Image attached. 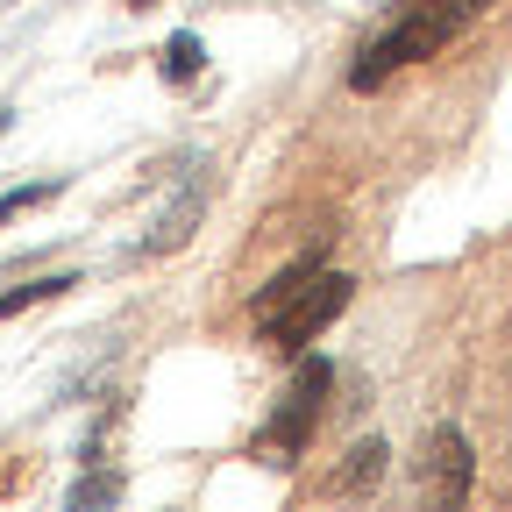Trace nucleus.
<instances>
[{
    "label": "nucleus",
    "mask_w": 512,
    "mask_h": 512,
    "mask_svg": "<svg viewBox=\"0 0 512 512\" xmlns=\"http://www.w3.org/2000/svg\"><path fill=\"white\" fill-rule=\"evenodd\" d=\"M50 192H57V185H22V192H8V200H0V221L22 214V207H36V200H50Z\"/></svg>",
    "instance_id": "obj_8"
},
{
    "label": "nucleus",
    "mask_w": 512,
    "mask_h": 512,
    "mask_svg": "<svg viewBox=\"0 0 512 512\" xmlns=\"http://www.w3.org/2000/svg\"><path fill=\"white\" fill-rule=\"evenodd\" d=\"M484 8H491V0H413V8H406L392 29H384L363 57H356L349 86H356V93H377L384 79L399 72V64H420V57H434L441 43H456Z\"/></svg>",
    "instance_id": "obj_2"
},
{
    "label": "nucleus",
    "mask_w": 512,
    "mask_h": 512,
    "mask_svg": "<svg viewBox=\"0 0 512 512\" xmlns=\"http://www.w3.org/2000/svg\"><path fill=\"white\" fill-rule=\"evenodd\" d=\"M420 491L434 505H463L470 498V441L456 427H434L420 448Z\"/></svg>",
    "instance_id": "obj_4"
},
{
    "label": "nucleus",
    "mask_w": 512,
    "mask_h": 512,
    "mask_svg": "<svg viewBox=\"0 0 512 512\" xmlns=\"http://www.w3.org/2000/svg\"><path fill=\"white\" fill-rule=\"evenodd\" d=\"M164 72H171V79H192V72H200V43H192V36H171Z\"/></svg>",
    "instance_id": "obj_7"
},
{
    "label": "nucleus",
    "mask_w": 512,
    "mask_h": 512,
    "mask_svg": "<svg viewBox=\"0 0 512 512\" xmlns=\"http://www.w3.org/2000/svg\"><path fill=\"white\" fill-rule=\"evenodd\" d=\"M320 399H328V363H299V377H292L278 420L264 427V456H278V463L299 456L306 434H313V420H320Z\"/></svg>",
    "instance_id": "obj_3"
},
{
    "label": "nucleus",
    "mask_w": 512,
    "mask_h": 512,
    "mask_svg": "<svg viewBox=\"0 0 512 512\" xmlns=\"http://www.w3.org/2000/svg\"><path fill=\"white\" fill-rule=\"evenodd\" d=\"M342 306H349V278L320 271V256H299L256 292V328H264L271 349H306Z\"/></svg>",
    "instance_id": "obj_1"
},
{
    "label": "nucleus",
    "mask_w": 512,
    "mask_h": 512,
    "mask_svg": "<svg viewBox=\"0 0 512 512\" xmlns=\"http://www.w3.org/2000/svg\"><path fill=\"white\" fill-rule=\"evenodd\" d=\"M79 278H36V285H15L8 299H0V320L8 313H22V306H36V299H57V292H72Z\"/></svg>",
    "instance_id": "obj_5"
},
{
    "label": "nucleus",
    "mask_w": 512,
    "mask_h": 512,
    "mask_svg": "<svg viewBox=\"0 0 512 512\" xmlns=\"http://www.w3.org/2000/svg\"><path fill=\"white\" fill-rule=\"evenodd\" d=\"M377 470H384V441H363V448H356V463L342 470V491H363Z\"/></svg>",
    "instance_id": "obj_6"
}]
</instances>
